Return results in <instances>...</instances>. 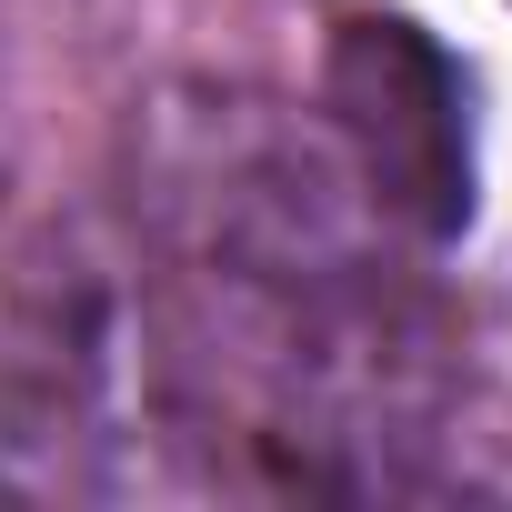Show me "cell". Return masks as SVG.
<instances>
[{
	"mask_svg": "<svg viewBox=\"0 0 512 512\" xmlns=\"http://www.w3.org/2000/svg\"><path fill=\"white\" fill-rule=\"evenodd\" d=\"M322 111L352 151L362 201L412 231L452 241L472 221V71L402 11H352L332 21L322 51Z\"/></svg>",
	"mask_w": 512,
	"mask_h": 512,
	"instance_id": "1",
	"label": "cell"
}]
</instances>
